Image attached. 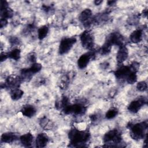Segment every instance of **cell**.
<instances>
[{
	"mask_svg": "<svg viewBox=\"0 0 148 148\" xmlns=\"http://www.w3.org/2000/svg\"><path fill=\"white\" fill-rule=\"evenodd\" d=\"M68 137L72 146L80 147L90 139V134L87 131H80L73 128L69 131Z\"/></svg>",
	"mask_w": 148,
	"mask_h": 148,
	"instance_id": "6da1fadb",
	"label": "cell"
},
{
	"mask_svg": "<svg viewBox=\"0 0 148 148\" xmlns=\"http://www.w3.org/2000/svg\"><path fill=\"white\" fill-rule=\"evenodd\" d=\"M147 128V123L146 122H142L130 125V135L134 140H140L145 138V133Z\"/></svg>",
	"mask_w": 148,
	"mask_h": 148,
	"instance_id": "7a4b0ae2",
	"label": "cell"
},
{
	"mask_svg": "<svg viewBox=\"0 0 148 148\" xmlns=\"http://www.w3.org/2000/svg\"><path fill=\"white\" fill-rule=\"evenodd\" d=\"M121 132L116 129L109 131L103 136V142L106 144H119L121 142Z\"/></svg>",
	"mask_w": 148,
	"mask_h": 148,
	"instance_id": "3957f363",
	"label": "cell"
},
{
	"mask_svg": "<svg viewBox=\"0 0 148 148\" xmlns=\"http://www.w3.org/2000/svg\"><path fill=\"white\" fill-rule=\"evenodd\" d=\"M65 114H68L73 113L76 115L83 114L86 112V108L81 103H75L73 105L69 104L62 109Z\"/></svg>",
	"mask_w": 148,
	"mask_h": 148,
	"instance_id": "277c9868",
	"label": "cell"
},
{
	"mask_svg": "<svg viewBox=\"0 0 148 148\" xmlns=\"http://www.w3.org/2000/svg\"><path fill=\"white\" fill-rule=\"evenodd\" d=\"M76 42V39L74 37L65 38L62 39L59 45V53L64 54L67 53L73 47Z\"/></svg>",
	"mask_w": 148,
	"mask_h": 148,
	"instance_id": "5b68a950",
	"label": "cell"
},
{
	"mask_svg": "<svg viewBox=\"0 0 148 148\" xmlns=\"http://www.w3.org/2000/svg\"><path fill=\"white\" fill-rule=\"evenodd\" d=\"M80 41L82 46L86 49L91 50L94 46V38L92 34L88 30L83 31L80 35Z\"/></svg>",
	"mask_w": 148,
	"mask_h": 148,
	"instance_id": "8992f818",
	"label": "cell"
},
{
	"mask_svg": "<svg viewBox=\"0 0 148 148\" xmlns=\"http://www.w3.org/2000/svg\"><path fill=\"white\" fill-rule=\"evenodd\" d=\"M147 102V99L144 97H140L132 101L128 106V110L132 113H137L143 105Z\"/></svg>",
	"mask_w": 148,
	"mask_h": 148,
	"instance_id": "52a82bcc",
	"label": "cell"
},
{
	"mask_svg": "<svg viewBox=\"0 0 148 148\" xmlns=\"http://www.w3.org/2000/svg\"><path fill=\"white\" fill-rule=\"evenodd\" d=\"M123 36L118 32H113L110 34L106 39L105 42L109 43L112 46L113 45L121 46L123 45Z\"/></svg>",
	"mask_w": 148,
	"mask_h": 148,
	"instance_id": "ba28073f",
	"label": "cell"
},
{
	"mask_svg": "<svg viewBox=\"0 0 148 148\" xmlns=\"http://www.w3.org/2000/svg\"><path fill=\"white\" fill-rule=\"evenodd\" d=\"M94 56V53L92 51H90L82 54L77 60V65L79 68L80 69L86 68Z\"/></svg>",
	"mask_w": 148,
	"mask_h": 148,
	"instance_id": "9c48e42d",
	"label": "cell"
},
{
	"mask_svg": "<svg viewBox=\"0 0 148 148\" xmlns=\"http://www.w3.org/2000/svg\"><path fill=\"white\" fill-rule=\"evenodd\" d=\"M131 72H132V70L130 66L123 65L115 71L114 74L117 79H122L126 78Z\"/></svg>",
	"mask_w": 148,
	"mask_h": 148,
	"instance_id": "30bf717a",
	"label": "cell"
},
{
	"mask_svg": "<svg viewBox=\"0 0 148 148\" xmlns=\"http://www.w3.org/2000/svg\"><path fill=\"white\" fill-rule=\"evenodd\" d=\"M128 56V50L125 46L121 45L117 51L116 55V60L118 64H121L127 60Z\"/></svg>",
	"mask_w": 148,
	"mask_h": 148,
	"instance_id": "8fae6325",
	"label": "cell"
},
{
	"mask_svg": "<svg viewBox=\"0 0 148 148\" xmlns=\"http://www.w3.org/2000/svg\"><path fill=\"white\" fill-rule=\"evenodd\" d=\"M92 16V12L90 9H86L83 10L79 16V20L85 25L88 26L91 24V18Z\"/></svg>",
	"mask_w": 148,
	"mask_h": 148,
	"instance_id": "7c38bea8",
	"label": "cell"
},
{
	"mask_svg": "<svg viewBox=\"0 0 148 148\" xmlns=\"http://www.w3.org/2000/svg\"><path fill=\"white\" fill-rule=\"evenodd\" d=\"M21 80H23L19 76H9L6 79L5 86L6 87H10L13 89L18 88L21 82Z\"/></svg>",
	"mask_w": 148,
	"mask_h": 148,
	"instance_id": "4fadbf2b",
	"label": "cell"
},
{
	"mask_svg": "<svg viewBox=\"0 0 148 148\" xmlns=\"http://www.w3.org/2000/svg\"><path fill=\"white\" fill-rule=\"evenodd\" d=\"M49 142V137L45 133L39 134L35 140V145L37 147H45Z\"/></svg>",
	"mask_w": 148,
	"mask_h": 148,
	"instance_id": "5bb4252c",
	"label": "cell"
},
{
	"mask_svg": "<svg viewBox=\"0 0 148 148\" xmlns=\"http://www.w3.org/2000/svg\"><path fill=\"white\" fill-rule=\"evenodd\" d=\"M17 139L18 136L14 132H5L1 136V140L3 143H12Z\"/></svg>",
	"mask_w": 148,
	"mask_h": 148,
	"instance_id": "9a60e30c",
	"label": "cell"
},
{
	"mask_svg": "<svg viewBox=\"0 0 148 148\" xmlns=\"http://www.w3.org/2000/svg\"><path fill=\"white\" fill-rule=\"evenodd\" d=\"M21 112L23 115L24 116L27 117H32L35 114L36 109L34 106L31 105H26L22 108Z\"/></svg>",
	"mask_w": 148,
	"mask_h": 148,
	"instance_id": "2e32d148",
	"label": "cell"
},
{
	"mask_svg": "<svg viewBox=\"0 0 148 148\" xmlns=\"http://www.w3.org/2000/svg\"><path fill=\"white\" fill-rule=\"evenodd\" d=\"M33 135L29 133H26L20 137V140L21 144L25 147H29L31 146L33 142Z\"/></svg>",
	"mask_w": 148,
	"mask_h": 148,
	"instance_id": "e0dca14e",
	"label": "cell"
},
{
	"mask_svg": "<svg viewBox=\"0 0 148 148\" xmlns=\"http://www.w3.org/2000/svg\"><path fill=\"white\" fill-rule=\"evenodd\" d=\"M143 32L140 29H137L134 31L130 35V39L132 43H137L140 42L142 39Z\"/></svg>",
	"mask_w": 148,
	"mask_h": 148,
	"instance_id": "ac0fdd59",
	"label": "cell"
},
{
	"mask_svg": "<svg viewBox=\"0 0 148 148\" xmlns=\"http://www.w3.org/2000/svg\"><path fill=\"white\" fill-rule=\"evenodd\" d=\"M23 94L24 91L18 88L12 89L10 94V97L13 100H18L20 99Z\"/></svg>",
	"mask_w": 148,
	"mask_h": 148,
	"instance_id": "d6986e66",
	"label": "cell"
},
{
	"mask_svg": "<svg viewBox=\"0 0 148 148\" xmlns=\"http://www.w3.org/2000/svg\"><path fill=\"white\" fill-rule=\"evenodd\" d=\"M49 32V28L47 25H43L40 27L38 31V36L40 40L43 39L47 35Z\"/></svg>",
	"mask_w": 148,
	"mask_h": 148,
	"instance_id": "ffe728a7",
	"label": "cell"
},
{
	"mask_svg": "<svg viewBox=\"0 0 148 148\" xmlns=\"http://www.w3.org/2000/svg\"><path fill=\"white\" fill-rule=\"evenodd\" d=\"M20 54L21 51L18 49H14L10 51L9 53H8L9 58L14 60L15 61H17L20 58Z\"/></svg>",
	"mask_w": 148,
	"mask_h": 148,
	"instance_id": "44dd1931",
	"label": "cell"
},
{
	"mask_svg": "<svg viewBox=\"0 0 148 148\" xmlns=\"http://www.w3.org/2000/svg\"><path fill=\"white\" fill-rule=\"evenodd\" d=\"M13 15V11L10 8H6L1 10V17L4 18H10Z\"/></svg>",
	"mask_w": 148,
	"mask_h": 148,
	"instance_id": "7402d4cb",
	"label": "cell"
},
{
	"mask_svg": "<svg viewBox=\"0 0 148 148\" xmlns=\"http://www.w3.org/2000/svg\"><path fill=\"white\" fill-rule=\"evenodd\" d=\"M119 113V110L116 108H112L109 109L105 114V117L108 119H112L114 118Z\"/></svg>",
	"mask_w": 148,
	"mask_h": 148,
	"instance_id": "603a6c76",
	"label": "cell"
},
{
	"mask_svg": "<svg viewBox=\"0 0 148 148\" xmlns=\"http://www.w3.org/2000/svg\"><path fill=\"white\" fill-rule=\"evenodd\" d=\"M126 80L128 84H132L137 80V74L136 72L132 71L126 77Z\"/></svg>",
	"mask_w": 148,
	"mask_h": 148,
	"instance_id": "cb8c5ba5",
	"label": "cell"
},
{
	"mask_svg": "<svg viewBox=\"0 0 148 148\" xmlns=\"http://www.w3.org/2000/svg\"><path fill=\"white\" fill-rule=\"evenodd\" d=\"M112 49V46L109 43L105 42V43L102 45V46L99 49V53L102 55H106L109 54L110 52Z\"/></svg>",
	"mask_w": 148,
	"mask_h": 148,
	"instance_id": "d4e9b609",
	"label": "cell"
},
{
	"mask_svg": "<svg viewBox=\"0 0 148 148\" xmlns=\"http://www.w3.org/2000/svg\"><path fill=\"white\" fill-rule=\"evenodd\" d=\"M42 66L40 63L34 62L29 68V69L32 74H35L36 73L39 72L42 69Z\"/></svg>",
	"mask_w": 148,
	"mask_h": 148,
	"instance_id": "484cf974",
	"label": "cell"
},
{
	"mask_svg": "<svg viewBox=\"0 0 148 148\" xmlns=\"http://www.w3.org/2000/svg\"><path fill=\"white\" fill-rule=\"evenodd\" d=\"M136 88L140 91H145L147 88V83L144 81L139 82L136 85Z\"/></svg>",
	"mask_w": 148,
	"mask_h": 148,
	"instance_id": "4316f807",
	"label": "cell"
},
{
	"mask_svg": "<svg viewBox=\"0 0 148 148\" xmlns=\"http://www.w3.org/2000/svg\"><path fill=\"white\" fill-rule=\"evenodd\" d=\"M9 42L10 43L12 44V45H17L19 43V40L18 38H17L16 37H14V36H13V37H11L9 39Z\"/></svg>",
	"mask_w": 148,
	"mask_h": 148,
	"instance_id": "83f0119b",
	"label": "cell"
},
{
	"mask_svg": "<svg viewBox=\"0 0 148 148\" xmlns=\"http://www.w3.org/2000/svg\"><path fill=\"white\" fill-rule=\"evenodd\" d=\"M8 58H9L8 53H4V52H2V53H1L0 59H1V62L5 61Z\"/></svg>",
	"mask_w": 148,
	"mask_h": 148,
	"instance_id": "f1b7e54d",
	"label": "cell"
},
{
	"mask_svg": "<svg viewBox=\"0 0 148 148\" xmlns=\"http://www.w3.org/2000/svg\"><path fill=\"white\" fill-rule=\"evenodd\" d=\"M8 24V19L4 18H1L0 20V27L1 28L5 27Z\"/></svg>",
	"mask_w": 148,
	"mask_h": 148,
	"instance_id": "f546056e",
	"label": "cell"
},
{
	"mask_svg": "<svg viewBox=\"0 0 148 148\" xmlns=\"http://www.w3.org/2000/svg\"><path fill=\"white\" fill-rule=\"evenodd\" d=\"M8 3L7 2V1H4V0H1V10L8 8Z\"/></svg>",
	"mask_w": 148,
	"mask_h": 148,
	"instance_id": "4dcf8cb0",
	"label": "cell"
},
{
	"mask_svg": "<svg viewBox=\"0 0 148 148\" xmlns=\"http://www.w3.org/2000/svg\"><path fill=\"white\" fill-rule=\"evenodd\" d=\"M28 57L29 61H31V62H33V63H34V62H35L36 59V57L35 54H34V53L30 54L28 56Z\"/></svg>",
	"mask_w": 148,
	"mask_h": 148,
	"instance_id": "1f68e13d",
	"label": "cell"
},
{
	"mask_svg": "<svg viewBox=\"0 0 148 148\" xmlns=\"http://www.w3.org/2000/svg\"><path fill=\"white\" fill-rule=\"evenodd\" d=\"M102 2V1H94V3L96 5H99Z\"/></svg>",
	"mask_w": 148,
	"mask_h": 148,
	"instance_id": "d6a6232c",
	"label": "cell"
},
{
	"mask_svg": "<svg viewBox=\"0 0 148 148\" xmlns=\"http://www.w3.org/2000/svg\"><path fill=\"white\" fill-rule=\"evenodd\" d=\"M115 2H116V1H109L108 2V5H113V3H114Z\"/></svg>",
	"mask_w": 148,
	"mask_h": 148,
	"instance_id": "836d02e7",
	"label": "cell"
}]
</instances>
